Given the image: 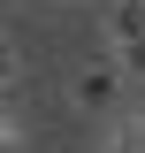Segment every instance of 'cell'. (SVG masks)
Wrapping results in <instances>:
<instances>
[{"label":"cell","mask_w":145,"mask_h":153,"mask_svg":"<svg viewBox=\"0 0 145 153\" xmlns=\"http://www.w3.org/2000/svg\"><path fill=\"white\" fill-rule=\"evenodd\" d=\"M122 84H130V76L115 69V61L92 54V61H76V69L61 76V100H69L76 115H115V107H122Z\"/></svg>","instance_id":"cell-1"},{"label":"cell","mask_w":145,"mask_h":153,"mask_svg":"<svg viewBox=\"0 0 145 153\" xmlns=\"http://www.w3.org/2000/svg\"><path fill=\"white\" fill-rule=\"evenodd\" d=\"M0 153H31V123H23V107L0 115Z\"/></svg>","instance_id":"cell-2"},{"label":"cell","mask_w":145,"mask_h":153,"mask_svg":"<svg viewBox=\"0 0 145 153\" xmlns=\"http://www.w3.org/2000/svg\"><path fill=\"white\" fill-rule=\"evenodd\" d=\"M0 76H8V92H23V76H31V54H23V38H8V54H0Z\"/></svg>","instance_id":"cell-3"},{"label":"cell","mask_w":145,"mask_h":153,"mask_svg":"<svg viewBox=\"0 0 145 153\" xmlns=\"http://www.w3.org/2000/svg\"><path fill=\"white\" fill-rule=\"evenodd\" d=\"M115 130H122V138H130V146H138V153H145V100H130V107H122V123H115Z\"/></svg>","instance_id":"cell-4"},{"label":"cell","mask_w":145,"mask_h":153,"mask_svg":"<svg viewBox=\"0 0 145 153\" xmlns=\"http://www.w3.org/2000/svg\"><path fill=\"white\" fill-rule=\"evenodd\" d=\"M46 8H76V0H46Z\"/></svg>","instance_id":"cell-5"}]
</instances>
